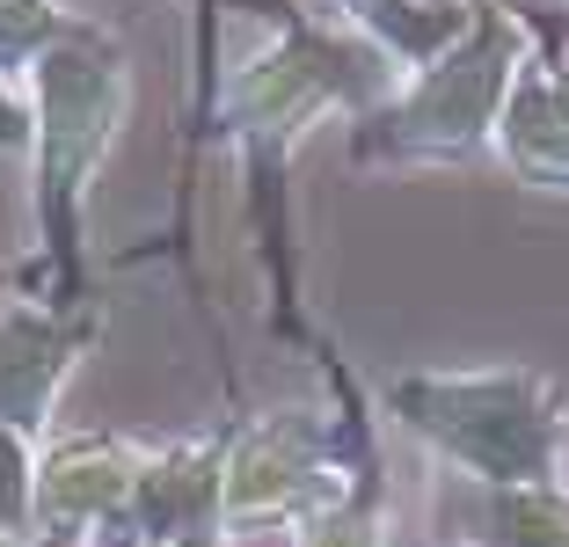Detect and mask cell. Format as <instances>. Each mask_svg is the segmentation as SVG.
Instances as JSON below:
<instances>
[{
  "mask_svg": "<svg viewBox=\"0 0 569 547\" xmlns=\"http://www.w3.org/2000/svg\"><path fill=\"white\" fill-rule=\"evenodd\" d=\"M526 37L503 0H468V30L438 51L431 67L409 73V88L366 110L358 153L372 161H475L497 147L503 96L519 81Z\"/></svg>",
  "mask_w": 569,
  "mask_h": 547,
  "instance_id": "3",
  "label": "cell"
},
{
  "mask_svg": "<svg viewBox=\"0 0 569 547\" xmlns=\"http://www.w3.org/2000/svg\"><path fill=\"white\" fill-rule=\"evenodd\" d=\"M67 30H73V16L59 0H0V81H30V67Z\"/></svg>",
  "mask_w": 569,
  "mask_h": 547,
  "instance_id": "11",
  "label": "cell"
},
{
  "mask_svg": "<svg viewBox=\"0 0 569 547\" xmlns=\"http://www.w3.org/2000/svg\"><path fill=\"white\" fill-rule=\"evenodd\" d=\"M30 147V96L16 81H0V153H22Z\"/></svg>",
  "mask_w": 569,
  "mask_h": 547,
  "instance_id": "14",
  "label": "cell"
},
{
  "mask_svg": "<svg viewBox=\"0 0 569 547\" xmlns=\"http://www.w3.org/2000/svg\"><path fill=\"white\" fill-rule=\"evenodd\" d=\"M300 547H380V526H372L358 504H329V511L307 518Z\"/></svg>",
  "mask_w": 569,
  "mask_h": 547,
  "instance_id": "13",
  "label": "cell"
},
{
  "mask_svg": "<svg viewBox=\"0 0 569 547\" xmlns=\"http://www.w3.org/2000/svg\"><path fill=\"white\" fill-rule=\"evenodd\" d=\"M497 153L519 168L526 182L540 190H569V81L548 51L526 44L519 59V81L503 96V117H497Z\"/></svg>",
  "mask_w": 569,
  "mask_h": 547,
  "instance_id": "8",
  "label": "cell"
},
{
  "mask_svg": "<svg viewBox=\"0 0 569 547\" xmlns=\"http://www.w3.org/2000/svg\"><path fill=\"white\" fill-rule=\"evenodd\" d=\"M96 321H73L59 299L37 307V299H8L0 307V424L16 431H44L59 395H67L73 365H81Z\"/></svg>",
  "mask_w": 569,
  "mask_h": 547,
  "instance_id": "6",
  "label": "cell"
},
{
  "mask_svg": "<svg viewBox=\"0 0 569 547\" xmlns=\"http://www.w3.org/2000/svg\"><path fill=\"white\" fill-rule=\"evenodd\" d=\"M30 497H37V438L0 424V533L8 540H37Z\"/></svg>",
  "mask_w": 569,
  "mask_h": 547,
  "instance_id": "12",
  "label": "cell"
},
{
  "mask_svg": "<svg viewBox=\"0 0 569 547\" xmlns=\"http://www.w3.org/2000/svg\"><path fill=\"white\" fill-rule=\"evenodd\" d=\"M153 452L124 438H67L37 452V533H88V526H124Z\"/></svg>",
  "mask_w": 569,
  "mask_h": 547,
  "instance_id": "7",
  "label": "cell"
},
{
  "mask_svg": "<svg viewBox=\"0 0 569 547\" xmlns=\"http://www.w3.org/2000/svg\"><path fill=\"white\" fill-rule=\"evenodd\" d=\"M176 547H183V540H176Z\"/></svg>",
  "mask_w": 569,
  "mask_h": 547,
  "instance_id": "16",
  "label": "cell"
},
{
  "mask_svg": "<svg viewBox=\"0 0 569 547\" xmlns=\"http://www.w3.org/2000/svg\"><path fill=\"white\" fill-rule=\"evenodd\" d=\"M387 409L423 431L452 467L489 489H555L562 481V395L540 372H409L387 380Z\"/></svg>",
  "mask_w": 569,
  "mask_h": 547,
  "instance_id": "2",
  "label": "cell"
},
{
  "mask_svg": "<svg viewBox=\"0 0 569 547\" xmlns=\"http://www.w3.org/2000/svg\"><path fill=\"white\" fill-rule=\"evenodd\" d=\"M497 547H569V497L555 489H489Z\"/></svg>",
  "mask_w": 569,
  "mask_h": 547,
  "instance_id": "10",
  "label": "cell"
},
{
  "mask_svg": "<svg viewBox=\"0 0 569 547\" xmlns=\"http://www.w3.org/2000/svg\"><path fill=\"white\" fill-rule=\"evenodd\" d=\"M329 16H343L366 44H380L395 67H431L452 37L468 30V0H321Z\"/></svg>",
  "mask_w": 569,
  "mask_h": 547,
  "instance_id": "9",
  "label": "cell"
},
{
  "mask_svg": "<svg viewBox=\"0 0 569 547\" xmlns=\"http://www.w3.org/2000/svg\"><path fill=\"white\" fill-rule=\"evenodd\" d=\"M380 67H395L380 44H351L315 22H284L256 59L227 73V117L256 153H284L321 110H380Z\"/></svg>",
  "mask_w": 569,
  "mask_h": 547,
  "instance_id": "4",
  "label": "cell"
},
{
  "mask_svg": "<svg viewBox=\"0 0 569 547\" xmlns=\"http://www.w3.org/2000/svg\"><path fill=\"white\" fill-rule=\"evenodd\" d=\"M132 110V67L110 30L73 16V30L30 67V161H37V233H44L59 278L81 256V205L102 176L118 125Z\"/></svg>",
  "mask_w": 569,
  "mask_h": 547,
  "instance_id": "1",
  "label": "cell"
},
{
  "mask_svg": "<svg viewBox=\"0 0 569 547\" xmlns=\"http://www.w3.org/2000/svg\"><path fill=\"white\" fill-rule=\"evenodd\" d=\"M0 547H22V540H8V533H0Z\"/></svg>",
  "mask_w": 569,
  "mask_h": 547,
  "instance_id": "15",
  "label": "cell"
},
{
  "mask_svg": "<svg viewBox=\"0 0 569 547\" xmlns=\"http://www.w3.org/2000/svg\"><path fill=\"white\" fill-rule=\"evenodd\" d=\"M343 504V475L307 409H278L219 452V518H315Z\"/></svg>",
  "mask_w": 569,
  "mask_h": 547,
  "instance_id": "5",
  "label": "cell"
}]
</instances>
